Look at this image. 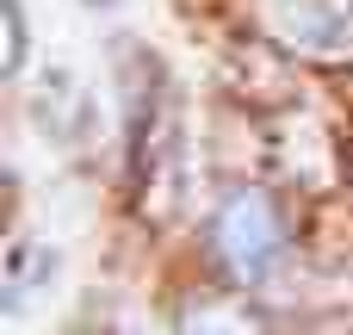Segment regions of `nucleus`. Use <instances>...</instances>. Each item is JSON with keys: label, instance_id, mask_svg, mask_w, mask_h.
Here are the masks:
<instances>
[{"label": "nucleus", "instance_id": "nucleus-1", "mask_svg": "<svg viewBox=\"0 0 353 335\" xmlns=\"http://www.w3.org/2000/svg\"><path fill=\"white\" fill-rule=\"evenodd\" d=\"M267 31L298 56H353V0H267Z\"/></svg>", "mask_w": 353, "mask_h": 335}, {"label": "nucleus", "instance_id": "nucleus-2", "mask_svg": "<svg viewBox=\"0 0 353 335\" xmlns=\"http://www.w3.org/2000/svg\"><path fill=\"white\" fill-rule=\"evenodd\" d=\"M217 249L242 280H261L279 255V218L261 193H230L217 211Z\"/></svg>", "mask_w": 353, "mask_h": 335}, {"label": "nucleus", "instance_id": "nucleus-3", "mask_svg": "<svg viewBox=\"0 0 353 335\" xmlns=\"http://www.w3.org/2000/svg\"><path fill=\"white\" fill-rule=\"evenodd\" d=\"M6 298L12 305H25V298H37L50 280H56V249L50 242H31V236H19L12 249H6Z\"/></svg>", "mask_w": 353, "mask_h": 335}, {"label": "nucleus", "instance_id": "nucleus-4", "mask_svg": "<svg viewBox=\"0 0 353 335\" xmlns=\"http://www.w3.org/2000/svg\"><path fill=\"white\" fill-rule=\"evenodd\" d=\"M74 99H81V87H74V75H68L62 62H50V75L31 87V112H37L43 131H68V118L81 112Z\"/></svg>", "mask_w": 353, "mask_h": 335}, {"label": "nucleus", "instance_id": "nucleus-5", "mask_svg": "<svg viewBox=\"0 0 353 335\" xmlns=\"http://www.w3.org/2000/svg\"><path fill=\"white\" fill-rule=\"evenodd\" d=\"M180 335H261V323L242 317L236 305H192L186 323H180Z\"/></svg>", "mask_w": 353, "mask_h": 335}, {"label": "nucleus", "instance_id": "nucleus-6", "mask_svg": "<svg viewBox=\"0 0 353 335\" xmlns=\"http://www.w3.org/2000/svg\"><path fill=\"white\" fill-rule=\"evenodd\" d=\"M285 155H292V168H298V155H304V180H329V149H323L316 118H292V131H285Z\"/></svg>", "mask_w": 353, "mask_h": 335}, {"label": "nucleus", "instance_id": "nucleus-7", "mask_svg": "<svg viewBox=\"0 0 353 335\" xmlns=\"http://www.w3.org/2000/svg\"><path fill=\"white\" fill-rule=\"evenodd\" d=\"M6 68H19L25 62V12H19V0H6Z\"/></svg>", "mask_w": 353, "mask_h": 335}]
</instances>
